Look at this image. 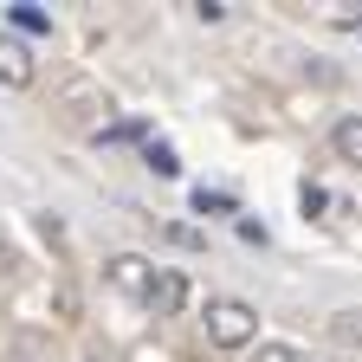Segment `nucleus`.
I'll list each match as a JSON object with an SVG mask.
<instances>
[{"instance_id":"1a4fd4ad","label":"nucleus","mask_w":362,"mask_h":362,"mask_svg":"<svg viewBox=\"0 0 362 362\" xmlns=\"http://www.w3.org/2000/svg\"><path fill=\"white\" fill-rule=\"evenodd\" d=\"M343 343H362V310H337V324H330Z\"/></svg>"},{"instance_id":"0eeeda50","label":"nucleus","mask_w":362,"mask_h":362,"mask_svg":"<svg viewBox=\"0 0 362 362\" xmlns=\"http://www.w3.org/2000/svg\"><path fill=\"white\" fill-rule=\"evenodd\" d=\"M7 20H13L20 33H52V20H45L39 7H26V0H20V7H7Z\"/></svg>"},{"instance_id":"f8f14e48","label":"nucleus","mask_w":362,"mask_h":362,"mask_svg":"<svg viewBox=\"0 0 362 362\" xmlns=\"http://www.w3.org/2000/svg\"><path fill=\"white\" fill-rule=\"evenodd\" d=\"M259 362H298V356H291L285 343H265V349H259Z\"/></svg>"},{"instance_id":"6e6552de","label":"nucleus","mask_w":362,"mask_h":362,"mask_svg":"<svg viewBox=\"0 0 362 362\" xmlns=\"http://www.w3.org/2000/svg\"><path fill=\"white\" fill-rule=\"evenodd\" d=\"M194 214H233V194L226 188H194Z\"/></svg>"},{"instance_id":"39448f33","label":"nucleus","mask_w":362,"mask_h":362,"mask_svg":"<svg viewBox=\"0 0 362 362\" xmlns=\"http://www.w3.org/2000/svg\"><path fill=\"white\" fill-rule=\"evenodd\" d=\"M330 149H337L349 168H362V117H343V123L330 129Z\"/></svg>"},{"instance_id":"20e7f679","label":"nucleus","mask_w":362,"mask_h":362,"mask_svg":"<svg viewBox=\"0 0 362 362\" xmlns=\"http://www.w3.org/2000/svg\"><path fill=\"white\" fill-rule=\"evenodd\" d=\"M0 84H7V90H26L33 84V52H26L20 39H7V33H0Z\"/></svg>"},{"instance_id":"f03ea898","label":"nucleus","mask_w":362,"mask_h":362,"mask_svg":"<svg viewBox=\"0 0 362 362\" xmlns=\"http://www.w3.org/2000/svg\"><path fill=\"white\" fill-rule=\"evenodd\" d=\"M143 304H149L156 317H181V304H188V279H181V272H156Z\"/></svg>"},{"instance_id":"7ed1b4c3","label":"nucleus","mask_w":362,"mask_h":362,"mask_svg":"<svg viewBox=\"0 0 362 362\" xmlns=\"http://www.w3.org/2000/svg\"><path fill=\"white\" fill-rule=\"evenodd\" d=\"M149 279H156V265H149L143 252H117V259H110V285H117V291L149 298Z\"/></svg>"},{"instance_id":"9d476101","label":"nucleus","mask_w":362,"mask_h":362,"mask_svg":"<svg viewBox=\"0 0 362 362\" xmlns=\"http://www.w3.org/2000/svg\"><path fill=\"white\" fill-rule=\"evenodd\" d=\"M129 136H143V123H110V129H98V143H129Z\"/></svg>"},{"instance_id":"9b49d317","label":"nucleus","mask_w":362,"mask_h":362,"mask_svg":"<svg viewBox=\"0 0 362 362\" xmlns=\"http://www.w3.org/2000/svg\"><path fill=\"white\" fill-rule=\"evenodd\" d=\"M298 201H304V220H310V214H324V201H330V194L317 188V181H304V194H298Z\"/></svg>"},{"instance_id":"423d86ee","label":"nucleus","mask_w":362,"mask_h":362,"mask_svg":"<svg viewBox=\"0 0 362 362\" xmlns=\"http://www.w3.org/2000/svg\"><path fill=\"white\" fill-rule=\"evenodd\" d=\"M143 162H149V168H156L162 181H175V175H181V156H175L168 143H149V156H143Z\"/></svg>"},{"instance_id":"f257e3e1","label":"nucleus","mask_w":362,"mask_h":362,"mask_svg":"<svg viewBox=\"0 0 362 362\" xmlns=\"http://www.w3.org/2000/svg\"><path fill=\"white\" fill-rule=\"evenodd\" d=\"M259 337V310L246 298H207V343L214 349H246Z\"/></svg>"}]
</instances>
